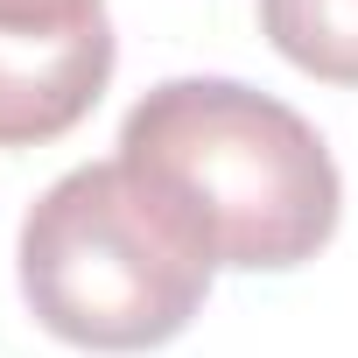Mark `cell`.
Segmentation results:
<instances>
[{
	"instance_id": "1",
	"label": "cell",
	"mask_w": 358,
	"mask_h": 358,
	"mask_svg": "<svg viewBox=\"0 0 358 358\" xmlns=\"http://www.w3.org/2000/svg\"><path fill=\"white\" fill-rule=\"evenodd\" d=\"M113 162L197 232L211 267L246 274L316 260L344 204L323 134L239 78L155 85L127 113Z\"/></svg>"
},
{
	"instance_id": "2",
	"label": "cell",
	"mask_w": 358,
	"mask_h": 358,
	"mask_svg": "<svg viewBox=\"0 0 358 358\" xmlns=\"http://www.w3.org/2000/svg\"><path fill=\"white\" fill-rule=\"evenodd\" d=\"M22 295L85 351H155L211 295V253L120 162H85L22 218Z\"/></svg>"
},
{
	"instance_id": "3",
	"label": "cell",
	"mask_w": 358,
	"mask_h": 358,
	"mask_svg": "<svg viewBox=\"0 0 358 358\" xmlns=\"http://www.w3.org/2000/svg\"><path fill=\"white\" fill-rule=\"evenodd\" d=\"M113 78V22L78 36H0V148L71 134Z\"/></svg>"
},
{
	"instance_id": "4",
	"label": "cell",
	"mask_w": 358,
	"mask_h": 358,
	"mask_svg": "<svg viewBox=\"0 0 358 358\" xmlns=\"http://www.w3.org/2000/svg\"><path fill=\"white\" fill-rule=\"evenodd\" d=\"M260 29L295 71L358 85V0H260Z\"/></svg>"
},
{
	"instance_id": "5",
	"label": "cell",
	"mask_w": 358,
	"mask_h": 358,
	"mask_svg": "<svg viewBox=\"0 0 358 358\" xmlns=\"http://www.w3.org/2000/svg\"><path fill=\"white\" fill-rule=\"evenodd\" d=\"M106 29V0H0V36H78Z\"/></svg>"
}]
</instances>
